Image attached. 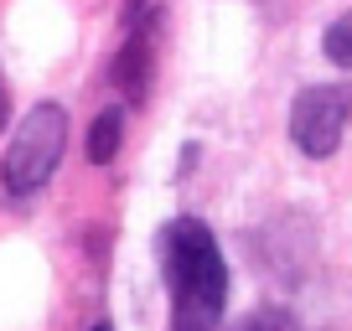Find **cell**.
<instances>
[{
  "label": "cell",
  "mask_w": 352,
  "mask_h": 331,
  "mask_svg": "<svg viewBox=\"0 0 352 331\" xmlns=\"http://www.w3.org/2000/svg\"><path fill=\"white\" fill-rule=\"evenodd\" d=\"M321 52H327V62L352 67V11H347V16H337V21L321 32Z\"/></svg>",
  "instance_id": "6"
},
{
  "label": "cell",
  "mask_w": 352,
  "mask_h": 331,
  "mask_svg": "<svg viewBox=\"0 0 352 331\" xmlns=\"http://www.w3.org/2000/svg\"><path fill=\"white\" fill-rule=\"evenodd\" d=\"M11 124V93H6V83H0V130Z\"/></svg>",
  "instance_id": "8"
},
{
  "label": "cell",
  "mask_w": 352,
  "mask_h": 331,
  "mask_svg": "<svg viewBox=\"0 0 352 331\" xmlns=\"http://www.w3.org/2000/svg\"><path fill=\"white\" fill-rule=\"evenodd\" d=\"M120 145H124V109L94 114V124H88V161L109 166L114 155H120Z\"/></svg>",
  "instance_id": "5"
},
{
  "label": "cell",
  "mask_w": 352,
  "mask_h": 331,
  "mask_svg": "<svg viewBox=\"0 0 352 331\" xmlns=\"http://www.w3.org/2000/svg\"><path fill=\"white\" fill-rule=\"evenodd\" d=\"M171 295V331H218L228 310V264L202 218H171L155 238Z\"/></svg>",
  "instance_id": "1"
},
{
  "label": "cell",
  "mask_w": 352,
  "mask_h": 331,
  "mask_svg": "<svg viewBox=\"0 0 352 331\" xmlns=\"http://www.w3.org/2000/svg\"><path fill=\"white\" fill-rule=\"evenodd\" d=\"M67 150V109L63 104H36L26 109V119L16 124L11 145H6V161H0V187L6 197H32L52 181V171L63 166Z\"/></svg>",
  "instance_id": "2"
},
{
  "label": "cell",
  "mask_w": 352,
  "mask_h": 331,
  "mask_svg": "<svg viewBox=\"0 0 352 331\" xmlns=\"http://www.w3.org/2000/svg\"><path fill=\"white\" fill-rule=\"evenodd\" d=\"M233 331H296V321H290V310L264 306V310H254V316H243Z\"/></svg>",
  "instance_id": "7"
},
{
  "label": "cell",
  "mask_w": 352,
  "mask_h": 331,
  "mask_svg": "<svg viewBox=\"0 0 352 331\" xmlns=\"http://www.w3.org/2000/svg\"><path fill=\"white\" fill-rule=\"evenodd\" d=\"M88 331H114V326H109V321H99V326H88Z\"/></svg>",
  "instance_id": "9"
},
{
  "label": "cell",
  "mask_w": 352,
  "mask_h": 331,
  "mask_svg": "<svg viewBox=\"0 0 352 331\" xmlns=\"http://www.w3.org/2000/svg\"><path fill=\"white\" fill-rule=\"evenodd\" d=\"M109 78L120 83L124 104H145L151 99V32H130L120 47V57L109 62Z\"/></svg>",
  "instance_id": "4"
},
{
  "label": "cell",
  "mask_w": 352,
  "mask_h": 331,
  "mask_svg": "<svg viewBox=\"0 0 352 331\" xmlns=\"http://www.w3.org/2000/svg\"><path fill=\"white\" fill-rule=\"evenodd\" d=\"M347 119H352V83H311L290 104V140L311 161H327L342 145Z\"/></svg>",
  "instance_id": "3"
}]
</instances>
